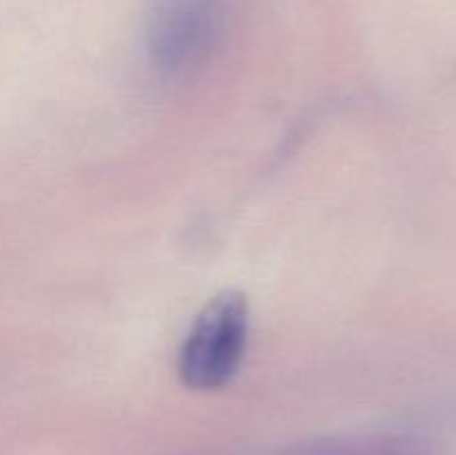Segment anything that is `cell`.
I'll return each mask as SVG.
<instances>
[{"label": "cell", "instance_id": "obj_1", "mask_svg": "<svg viewBox=\"0 0 456 455\" xmlns=\"http://www.w3.org/2000/svg\"><path fill=\"white\" fill-rule=\"evenodd\" d=\"M234 0H151L145 21L150 61L165 76L200 70L225 38Z\"/></svg>", "mask_w": 456, "mask_h": 455}, {"label": "cell", "instance_id": "obj_2", "mask_svg": "<svg viewBox=\"0 0 456 455\" xmlns=\"http://www.w3.org/2000/svg\"><path fill=\"white\" fill-rule=\"evenodd\" d=\"M248 333L249 306L243 293L223 290L209 299L178 352L181 382L194 391H216L230 384L243 361Z\"/></svg>", "mask_w": 456, "mask_h": 455}]
</instances>
